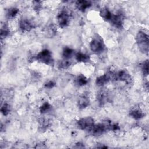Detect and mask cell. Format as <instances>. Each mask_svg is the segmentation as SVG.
I'll return each instance as SVG.
<instances>
[{
	"instance_id": "22",
	"label": "cell",
	"mask_w": 149,
	"mask_h": 149,
	"mask_svg": "<svg viewBox=\"0 0 149 149\" xmlns=\"http://www.w3.org/2000/svg\"><path fill=\"white\" fill-rule=\"evenodd\" d=\"M70 65H71V62L69 60L63 59L59 62L58 67L59 69H66L68 68L70 66Z\"/></svg>"
},
{
	"instance_id": "18",
	"label": "cell",
	"mask_w": 149,
	"mask_h": 149,
	"mask_svg": "<svg viewBox=\"0 0 149 149\" xmlns=\"http://www.w3.org/2000/svg\"><path fill=\"white\" fill-rule=\"evenodd\" d=\"M19 12V9L17 8H10L6 12V17L8 19H12L17 15Z\"/></svg>"
},
{
	"instance_id": "1",
	"label": "cell",
	"mask_w": 149,
	"mask_h": 149,
	"mask_svg": "<svg viewBox=\"0 0 149 149\" xmlns=\"http://www.w3.org/2000/svg\"><path fill=\"white\" fill-rule=\"evenodd\" d=\"M136 42L139 51L144 54H148L149 50L148 36L143 31H139L136 37Z\"/></svg>"
},
{
	"instance_id": "17",
	"label": "cell",
	"mask_w": 149,
	"mask_h": 149,
	"mask_svg": "<svg viewBox=\"0 0 149 149\" xmlns=\"http://www.w3.org/2000/svg\"><path fill=\"white\" fill-rule=\"evenodd\" d=\"M45 33L46 36L49 37H54L56 33V27L54 24H51L48 26L47 27Z\"/></svg>"
},
{
	"instance_id": "7",
	"label": "cell",
	"mask_w": 149,
	"mask_h": 149,
	"mask_svg": "<svg viewBox=\"0 0 149 149\" xmlns=\"http://www.w3.org/2000/svg\"><path fill=\"white\" fill-rule=\"evenodd\" d=\"M112 24L117 29L122 27L124 22V16L121 13H118L116 15H112L110 20Z\"/></svg>"
},
{
	"instance_id": "5",
	"label": "cell",
	"mask_w": 149,
	"mask_h": 149,
	"mask_svg": "<svg viewBox=\"0 0 149 149\" xmlns=\"http://www.w3.org/2000/svg\"><path fill=\"white\" fill-rule=\"evenodd\" d=\"M94 125V119L88 116L82 118L77 122V126L81 130H89Z\"/></svg>"
},
{
	"instance_id": "19",
	"label": "cell",
	"mask_w": 149,
	"mask_h": 149,
	"mask_svg": "<svg viewBox=\"0 0 149 149\" xmlns=\"http://www.w3.org/2000/svg\"><path fill=\"white\" fill-rule=\"evenodd\" d=\"M74 50L71 48L66 47L63 48L62 51V57L63 59L68 60L71 58L73 55Z\"/></svg>"
},
{
	"instance_id": "14",
	"label": "cell",
	"mask_w": 149,
	"mask_h": 149,
	"mask_svg": "<svg viewBox=\"0 0 149 149\" xmlns=\"http://www.w3.org/2000/svg\"><path fill=\"white\" fill-rule=\"evenodd\" d=\"M100 16L105 20L109 21L111 20L112 13L111 12V11L106 7L102 8L100 9Z\"/></svg>"
},
{
	"instance_id": "11",
	"label": "cell",
	"mask_w": 149,
	"mask_h": 149,
	"mask_svg": "<svg viewBox=\"0 0 149 149\" xmlns=\"http://www.w3.org/2000/svg\"><path fill=\"white\" fill-rule=\"evenodd\" d=\"M91 6L90 1L86 0H79L76 2V6L77 9L81 12H85L88 8Z\"/></svg>"
},
{
	"instance_id": "4",
	"label": "cell",
	"mask_w": 149,
	"mask_h": 149,
	"mask_svg": "<svg viewBox=\"0 0 149 149\" xmlns=\"http://www.w3.org/2000/svg\"><path fill=\"white\" fill-rule=\"evenodd\" d=\"M57 20L60 27L64 28L68 26L70 22V15L66 9H62L57 15Z\"/></svg>"
},
{
	"instance_id": "15",
	"label": "cell",
	"mask_w": 149,
	"mask_h": 149,
	"mask_svg": "<svg viewBox=\"0 0 149 149\" xmlns=\"http://www.w3.org/2000/svg\"><path fill=\"white\" fill-rule=\"evenodd\" d=\"M88 81V79L84 74H79L74 80L75 84L79 87H81L86 85Z\"/></svg>"
},
{
	"instance_id": "24",
	"label": "cell",
	"mask_w": 149,
	"mask_h": 149,
	"mask_svg": "<svg viewBox=\"0 0 149 149\" xmlns=\"http://www.w3.org/2000/svg\"><path fill=\"white\" fill-rule=\"evenodd\" d=\"M141 70L144 76H148V60H146L144 61L141 65Z\"/></svg>"
},
{
	"instance_id": "2",
	"label": "cell",
	"mask_w": 149,
	"mask_h": 149,
	"mask_svg": "<svg viewBox=\"0 0 149 149\" xmlns=\"http://www.w3.org/2000/svg\"><path fill=\"white\" fill-rule=\"evenodd\" d=\"M90 48L94 53L99 54L102 52L105 48V44L103 39L98 35L96 34L90 42Z\"/></svg>"
},
{
	"instance_id": "13",
	"label": "cell",
	"mask_w": 149,
	"mask_h": 149,
	"mask_svg": "<svg viewBox=\"0 0 149 149\" xmlns=\"http://www.w3.org/2000/svg\"><path fill=\"white\" fill-rule=\"evenodd\" d=\"M129 115L134 119L139 120L144 116V113L140 109L133 108L130 111Z\"/></svg>"
},
{
	"instance_id": "27",
	"label": "cell",
	"mask_w": 149,
	"mask_h": 149,
	"mask_svg": "<svg viewBox=\"0 0 149 149\" xmlns=\"http://www.w3.org/2000/svg\"><path fill=\"white\" fill-rule=\"evenodd\" d=\"M55 86V83L53 81H51V80L45 83L44 84V87L48 89L52 88Z\"/></svg>"
},
{
	"instance_id": "25",
	"label": "cell",
	"mask_w": 149,
	"mask_h": 149,
	"mask_svg": "<svg viewBox=\"0 0 149 149\" xmlns=\"http://www.w3.org/2000/svg\"><path fill=\"white\" fill-rule=\"evenodd\" d=\"M10 111V105L9 104H8L7 103H4L2 107H1V113L4 115V116H6L8 115Z\"/></svg>"
},
{
	"instance_id": "6",
	"label": "cell",
	"mask_w": 149,
	"mask_h": 149,
	"mask_svg": "<svg viewBox=\"0 0 149 149\" xmlns=\"http://www.w3.org/2000/svg\"><path fill=\"white\" fill-rule=\"evenodd\" d=\"M106 130H107V129L105 123H98L94 125L89 131L92 135L98 136L103 134Z\"/></svg>"
},
{
	"instance_id": "20",
	"label": "cell",
	"mask_w": 149,
	"mask_h": 149,
	"mask_svg": "<svg viewBox=\"0 0 149 149\" xmlns=\"http://www.w3.org/2000/svg\"><path fill=\"white\" fill-rule=\"evenodd\" d=\"M10 33V30L9 29V27L8 26L7 24H4L2 26L1 29V39L5 38L6 37L9 36Z\"/></svg>"
},
{
	"instance_id": "9",
	"label": "cell",
	"mask_w": 149,
	"mask_h": 149,
	"mask_svg": "<svg viewBox=\"0 0 149 149\" xmlns=\"http://www.w3.org/2000/svg\"><path fill=\"white\" fill-rule=\"evenodd\" d=\"M97 100L100 105H104L109 101V97L108 92L105 90H101L97 93Z\"/></svg>"
},
{
	"instance_id": "16",
	"label": "cell",
	"mask_w": 149,
	"mask_h": 149,
	"mask_svg": "<svg viewBox=\"0 0 149 149\" xmlns=\"http://www.w3.org/2000/svg\"><path fill=\"white\" fill-rule=\"evenodd\" d=\"M75 59L79 62L87 63L90 61V57L87 54L79 52H77L76 54Z\"/></svg>"
},
{
	"instance_id": "3",
	"label": "cell",
	"mask_w": 149,
	"mask_h": 149,
	"mask_svg": "<svg viewBox=\"0 0 149 149\" xmlns=\"http://www.w3.org/2000/svg\"><path fill=\"white\" fill-rule=\"evenodd\" d=\"M35 59L45 65H52L54 63V59L51 51L48 49H45L41 51L36 56Z\"/></svg>"
},
{
	"instance_id": "23",
	"label": "cell",
	"mask_w": 149,
	"mask_h": 149,
	"mask_svg": "<svg viewBox=\"0 0 149 149\" xmlns=\"http://www.w3.org/2000/svg\"><path fill=\"white\" fill-rule=\"evenodd\" d=\"M49 125L48 121L45 119H41L39 120V127L41 130H45Z\"/></svg>"
},
{
	"instance_id": "26",
	"label": "cell",
	"mask_w": 149,
	"mask_h": 149,
	"mask_svg": "<svg viewBox=\"0 0 149 149\" xmlns=\"http://www.w3.org/2000/svg\"><path fill=\"white\" fill-rule=\"evenodd\" d=\"M32 5H33V8L37 12H38L40 10H41V8H42V2L41 1H34L32 2Z\"/></svg>"
},
{
	"instance_id": "21",
	"label": "cell",
	"mask_w": 149,
	"mask_h": 149,
	"mask_svg": "<svg viewBox=\"0 0 149 149\" xmlns=\"http://www.w3.org/2000/svg\"><path fill=\"white\" fill-rule=\"evenodd\" d=\"M51 108V105L48 102H45L40 107V112L41 113H47Z\"/></svg>"
},
{
	"instance_id": "8",
	"label": "cell",
	"mask_w": 149,
	"mask_h": 149,
	"mask_svg": "<svg viewBox=\"0 0 149 149\" xmlns=\"http://www.w3.org/2000/svg\"><path fill=\"white\" fill-rule=\"evenodd\" d=\"M19 27L21 31L28 32L30 31L33 27V24L27 19H22L19 22Z\"/></svg>"
},
{
	"instance_id": "10",
	"label": "cell",
	"mask_w": 149,
	"mask_h": 149,
	"mask_svg": "<svg viewBox=\"0 0 149 149\" xmlns=\"http://www.w3.org/2000/svg\"><path fill=\"white\" fill-rule=\"evenodd\" d=\"M129 83L131 80V77L129 73L126 70H121L116 73V80Z\"/></svg>"
},
{
	"instance_id": "12",
	"label": "cell",
	"mask_w": 149,
	"mask_h": 149,
	"mask_svg": "<svg viewBox=\"0 0 149 149\" xmlns=\"http://www.w3.org/2000/svg\"><path fill=\"white\" fill-rule=\"evenodd\" d=\"M90 104V99L86 95L80 96L77 101V105L80 109H84Z\"/></svg>"
}]
</instances>
